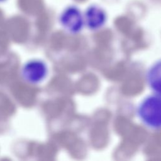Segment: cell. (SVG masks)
<instances>
[{"label": "cell", "instance_id": "obj_1", "mask_svg": "<svg viewBox=\"0 0 161 161\" xmlns=\"http://www.w3.org/2000/svg\"><path fill=\"white\" fill-rule=\"evenodd\" d=\"M137 116L141 122L153 131H158L161 127V97L153 93L145 97L138 104Z\"/></svg>", "mask_w": 161, "mask_h": 161}, {"label": "cell", "instance_id": "obj_2", "mask_svg": "<svg viewBox=\"0 0 161 161\" xmlns=\"http://www.w3.org/2000/svg\"><path fill=\"white\" fill-rule=\"evenodd\" d=\"M48 73L47 64L40 59H32L27 61L22 66L21 75L26 82L36 85L43 81Z\"/></svg>", "mask_w": 161, "mask_h": 161}, {"label": "cell", "instance_id": "obj_3", "mask_svg": "<svg viewBox=\"0 0 161 161\" xmlns=\"http://www.w3.org/2000/svg\"><path fill=\"white\" fill-rule=\"evenodd\" d=\"M62 27L70 34L80 33L84 26V15L80 9L74 5L66 7L59 16Z\"/></svg>", "mask_w": 161, "mask_h": 161}, {"label": "cell", "instance_id": "obj_4", "mask_svg": "<svg viewBox=\"0 0 161 161\" xmlns=\"http://www.w3.org/2000/svg\"><path fill=\"white\" fill-rule=\"evenodd\" d=\"M83 15L84 25L91 31H96L103 28L108 18L106 12L97 4L90 5Z\"/></svg>", "mask_w": 161, "mask_h": 161}, {"label": "cell", "instance_id": "obj_5", "mask_svg": "<svg viewBox=\"0 0 161 161\" xmlns=\"http://www.w3.org/2000/svg\"><path fill=\"white\" fill-rule=\"evenodd\" d=\"M160 75L161 63L160 60H158L149 67L146 74V79L149 87L153 93L157 94H160Z\"/></svg>", "mask_w": 161, "mask_h": 161}]
</instances>
